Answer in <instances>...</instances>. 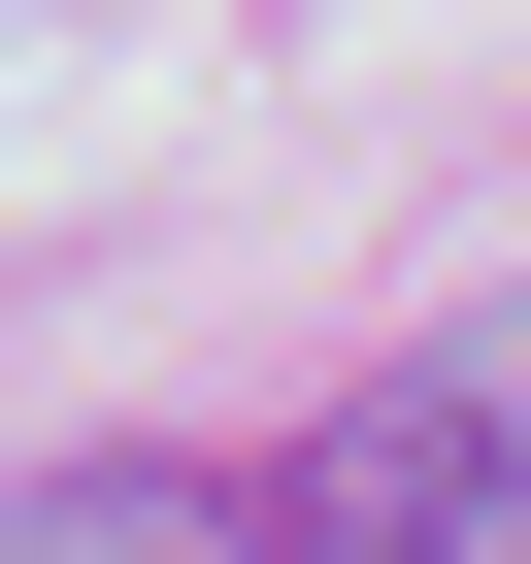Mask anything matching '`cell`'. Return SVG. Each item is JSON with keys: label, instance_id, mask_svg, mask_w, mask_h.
I'll list each match as a JSON object with an SVG mask.
<instances>
[{"label": "cell", "instance_id": "obj_1", "mask_svg": "<svg viewBox=\"0 0 531 564\" xmlns=\"http://www.w3.org/2000/svg\"><path fill=\"white\" fill-rule=\"evenodd\" d=\"M232 531L266 564H531V333H465V366H399L333 432H266Z\"/></svg>", "mask_w": 531, "mask_h": 564}, {"label": "cell", "instance_id": "obj_2", "mask_svg": "<svg viewBox=\"0 0 531 564\" xmlns=\"http://www.w3.org/2000/svg\"><path fill=\"white\" fill-rule=\"evenodd\" d=\"M0 564H266V531H232V498H166V465H100V498H34Z\"/></svg>", "mask_w": 531, "mask_h": 564}]
</instances>
